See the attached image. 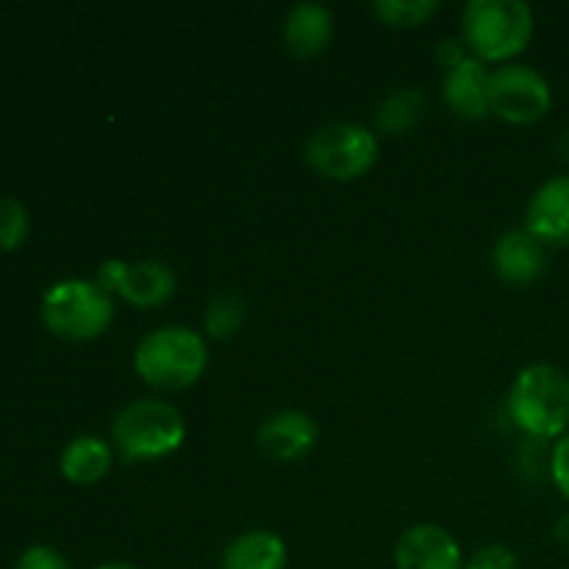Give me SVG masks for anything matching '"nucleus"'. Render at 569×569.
I'll use <instances>...</instances> for the list:
<instances>
[{
	"mask_svg": "<svg viewBox=\"0 0 569 569\" xmlns=\"http://www.w3.org/2000/svg\"><path fill=\"white\" fill-rule=\"evenodd\" d=\"M333 37V14L322 3H298L283 20V44L298 59L322 53Z\"/></svg>",
	"mask_w": 569,
	"mask_h": 569,
	"instance_id": "4468645a",
	"label": "nucleus"
},
{
	"mask_svg": "<svg viewBox=\"0 0 569 569\" xmlns=\"http://www.w3.org/2000/svg\"><path fill=\"white\" fill-rule=\"evenodd\" d=\"M289 550L278 533L253 528L226 545L220 569H287Z\"/></svg>",
	"mask_w": 569,
	"mask_h": 569,
	"instance_id": "2eb2a0df",
	"label": "nucleus"
},
{
	"mask_svg": "<svg viewBox=\"0 0 569 569\" xmlns=\"http://www.w3.org/2000/svg\"><path fill=\"white\" fill-rule=\"evenodd\" d=\"M422 111H426V94H422L420 89H398V92H392L381 106H378L376 126L378 131L398 137V133L411 131V128L417 126Z\"/></svg>",
	"mask_w": 569,
	"mask_h": 569,
	"instance_id": "f3484780",
	"label": "nucleus"
},
{
	"mask_svg": "<svg viewBox=\"0 0 569 569\" xmlns=\"http://www.w3.org/2000/svg\"><path fill=\"white\" fill-rule=\"evenodd\" d=\"M111 461H114L111 445L103 437L83 433V437H76L67 445L59 459V470L76 487H92V483L103 481L109 476Z\"/></svg>",
	"mask_w": 569,
	"mask_h": 569,
	"instance_id": "dca6fc26",
	"label": "nucleus"
},
{
	"mask_svg": "<svg viewBox=\"0 0 569 569\" xmlns=\"http://www.w3.org/2000/svg\"><path fill=\"white\" fill-rule=\"evenodd\" d=\"M465 569H517V553L506 545H487L467 559Z\"/></svg>",
	"mask_w": 569,
	"mask_h": 569,
	"instance_id": "412c9836",
	"label": "nucleus"
},
{
	"mask_svg": "<svg viewBox=\"0 0 569 569\" xmlns=\"http://www.w3.org/2000/svg\"><path fill=\"white\" fill-rule=\"evenodd\" d=\"M550 476H553L556 489L569 500V431L556 442L550 453Z\"/></svg>",
	"mask_w": 569,
	"mask_h": 569,
	"instance_id": "5701e85b",
	"label": "nucleus"
},
{
	"mask_svg": "<svg viewBox=\"0 0 569 569\" xmlns=\"http://www.w3.org/2000/svg\"><path fill=\"white\" fill-rule=\"evenodd\" d=\"M209 348L198 331L187 326H161L144 333L133 350V370L148 387L178 392L203 378Z\"/></svg>",
	"mask_w": 569,
	"mask_h": 569,
	"instance_id": "f03ea898",
	"label": "nucleus"
},
{
	"mask_svg": "<svg viewBox=\"0 0 569 569\" xmlns=\"http://www.w3.org/2000/svg\"><path fill=\"white\" fill-rule=\"evenodd\" d=\"M187 439V422L164 400H131L111 422V442L126 461H159L176 453Z\"/></svg>",
	"mask_w": 569,
	"mask_h": 569,
	"instance_id": "20e7f679",
	"label": "nucleus"
},
{
	"mask_svg": "<svg viewBox=\"0 0 569 569\" xmlns=\"http://www.w3.org/2000/svg\"><path fill=\"white\" fill-rule=\"evenodd\" d=\"M489 72L492 70L476 56H467L461 64L445 72L442 94L456 117L476 122L489 114Z\"/></svg>",
	"mask_w": 569,
	"mask_h": 569,
	"instance_id": "ddd939ff",
	"label": "nucleus"
},
{
	"mask_svg": "<svg viewBox=\"0 0 569 569\" xmlns=\"http://www.w3.org/2000/svg\"><path fill=\"white\" fill-rule=\"evenodd\" d=\"M28 231H31V217L26 206L17 198H0V250L11 253L22 248Z\"/></svg>",
	"mask_w": 569,
	"mask_h": 569,
	"instance_id": "aec40b11",
	"label": "nucleus"
},
{
	"mask_svg": "<svg viewBox=\"0 0 569 569\" xmlns=\"http://www.w3.org/2000/svg\"><path fill=\"white\" fill-rule=\"evenodd\" d=\"M437 11V0H376L372 3V14L392 28L426 26Z\"/></svg>",
	"mask_w": 569,
	"mask_h": 569,
	"instance_id": "6ab92c4d",
	"label": "nucleus"
},
{
	"mask_svg": "<svg viewBox=\"0 0 569 569\" xmlns=\"http://www.w3.org/2000/svg\"><path fill=\"white\" fill-rule=\"evenodd\" d=\"M533 37V11L522 0H472L461 14V42L483 64H509Z\"/></svg>",
	"mask_w": 569,
	"mask_h": 569,
	"instance_id": "f257e3e1",
	"label": "nucleus"
},
{
	"mask_svg": "<svg viewBox=\"0 0 569 569\" xmlns=\"http://www.w3.org/2000/svg\"><path fill=\"white\" fill-rule=\"evenodd\" d=\"M553 106L548 78L528 64H500L489 72V114L511 126H531Z\"/></svg>",
	"mask_w": 569,
	"mask_h": 569,
	"instance_id": "0eeeda50",
	"label": "nucleus"
},
{
	"mask_svg": "<svg viewBox=\"0 0 569 569\" xmlns=\"http://www.w3.org/2000/svg\"><path fill=\"white\" fill-rule=\"evenodd\" d=\"M42 326L64 342L98 339L114 320V300L87 278H64L48 287L39 303Z\"/></svg>",
	"mask_w": 569,
	"mask_h": 569,
	"instance_id": "39448f33",
	"label": "nucleus"
},
{
	"mask_svg": "<svg viewBox=\"0 0 569 569\" xmlns=\"http://www.w3.org/2000/svg\"><path fill=\"white\" fill-rule=\"evenodd\" d=\"M92 569H139V567L126 565V561H109V565H98V567H92Z\"/></svg>",
	"mask_w": 569,
	"mask_h": 569,
	"instance_id": "a878e982",
	"label": "nucleus"
},
{
	"mask_svg": "<svg viewBox=\"0 0 569 569\" xmlns=\"http://www.w3.org/2000/svg\"><path fill=\"white\" fill-rule=\"evenodd\" d=\"M311 170L331 181H356L378 161V137L359 122H328L303 148Z\"/></svg>",
	"mask_w": 569,
	"mask_h": 569,
	"instance_id": "423d86ee",
	"label": "nucleus"
},
{
	"mask_svg": "<svg viewBox=\"0 0 569 569\" xmlns=\"http://www.w3.org/2000/svg\"><path fill=\"white\" fill-rule=\"evenodd\" d=\"M206 333L214 339H231L244 326V300L237 292H222L206 306Z\"/></svg>",
	"mask_w": 569,
	"mask_h": 569,
	"instance_id": "a211bd4d",
	"label": "nucleus"
},
{
	"mask_svg": "<svg viewBox=\"0 0 569 569\" xmlns=\"http://www.w3.org/2000/svg\"><path fill=\"white\" fill-rule=\"evenodd\" d=\"M398 569H465V553L453 533L433 522H420L400 533L395 545Z\"/></svg>",
	"mask_w": 569,
	"mask_h": 569,
	"instance_id": "1a4fd4ad",
	"label": "nucleus"
},
{
	"mask_svg": "<svg viewBox=\"0 0 569 569\" xmlns=\"http://www.w3.org/2000/svg\"><path fill=\"white\" fill-rule=\"evenodd\" d=\"M17 569H72L67 556L50 545H33L17 559Z\"/></svg>",
	"mask_w": 569,
	"mask_h": 569,
	"instance_id": "4be33fe9",
	"label": "nucleus"
},
{
	"mask_svg": "<svg viewBox=\"0 0 569 569\" xmlns=\"http://www.w3.org/2000/svg\"><path fill=\"white\" fill-rule=\"evenodd\" d=\"M492 261L500 281L511 283V287H528L542 278L545 267H548V248L526 228H517V231H506L495 242Z\"/></svg>",
	"mask_w": 569,
	"mask_h": 569,
	"instance_id": "f8f14e48",
	"label": "nucleus"
},
{
	"mask_svg": "<svg viewBox=\"0 0 569 569\" xmlns=\"http://www.w3.org/2000/svg\"><path fill=\"white\" fill-rule=\"evenodd\" d=\"M98 287L120 295L133 309H156L176 295V272L164 261L106 259L98 270Z\"/></svg>",
	"mask_w": 569,
	"mask_h": 569,
	"instance_id": "6e6552de",
	"label": "nucleus"
},
{
	"mask_svg": "<svg viewBox=\"0 0 569 569\" xmlns=\"http://www.w3.org/2000/svg\"><path fill=\"white\" fill-rule=\"evenodd\" d=\"M317 437H320V431L309 415L298 409H281L261 422L259 431H256V445L267 459L292 465V461L306 459L315 450Z\"/></svg>",
	"mask_w": 569,
	"mask_h": 569,
	"instance_id": "9d476101",
	"label": "nucleus"
},
{
	"mask_svg": "<svg viewBox=\"0 0 569 569\" xmlns=\"http://www.w3.org/2000/svg\"><path fill=\"white\" fill-rule=\"evenodd\" d=\"M526 231L545 248H569V176L550 178L533 192Z\"/></svg>",
	"mask_w": 569,
	"mask_h": 569,
	"instance_id": "9b49d317",
	"label": "nucleus"
},
{
	"mask_svg": "<svg viewBox=\"0 0 569 569\" xmlns=\"http://www.w3.org/2000/svg\"><path fill=\"white\" fill-rule=\"evenodd\" d=\"M553 537H556V542L561 545V548L569 550V515H565L559 522H556Z\"/></svg>",
	"mask_w": 569,
	"mask_h": 569,
	"instance_id": "393cba45",
	"label": "nucleus"
},
{
	"mask_svg": "<svg viewBox=\"0 0 569 569\" xmlns=\"http://www.w3.org/2000/svg\"><path fill=\"white\" fill-rule=\"evenodd\" d=\"M467 56L470 53H467L465 42H459V39H442V42H437V61L445 67V72L453 70L456 64H461Z\"/></svg>",
	"mask_w": 569,
	"mask_h": 569,
	"instance_id": "b1692460",
	"label": "nucleus"
},
{
	"mask_svg": "<svg viewBox=\"0 0 569 569\" xmlns=\"http://www.w3.org/2000/svg\"><path fill=\"white\" fill-rule=\"evenodd\" d=\"M506 409L531 439H561L569 431V376L553 365L526 367L511 383Z\"/></svg>",
	"mask_w": 569,
	"mask_h": 569,
	"instance_id": "7ed1b4c3",
	"label": "nucleus"
}]
</instances>
